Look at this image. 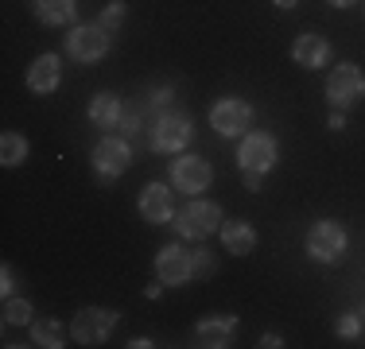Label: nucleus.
Returning a JSON list of instances; mask_svg holds the SVG:
<instances>
[{
	"mask_svg": "<svg viewBox=\"0 0 365 349\" xmlns=\"http://www.w3.org/2000/svg\"><path fill=\"white\" fill-rule=\"evenodd\" d=\"M276 160H280V147H276V140L268 132H245L237 147V167L245 174V187L249 190H260V182H264V174L276 167Z\"/></svg>",
	"mask_w": 365,
	"mask_h": 349,
	"instance_id": "f257e3e1",
	"label": "nucleus"
},
{
	"mask_svg": "<svg viewBox=\"0 0 365 349\" xmlns=\"http://www.w3.org/2000/svg\"><path fill=\"white\" fill-rule=\"evenodd\" d=\"M350 249V237L338 222H315L307 229V256L315 264H338Z\"/></svg>",
	"mask_w": 365,
	"mask_h": 349,
	"instance_id": "f03ea898",
	"label": "nucleus"
},
{
	"mask_svg": "<svg viewBox=\"0 0 365 349\" xmlns=\"http://www.w3.org/2000/svg\"><path fill=\"white\" fill-rule=\"evenodd\" d=\"M365 98V74L354 63H342V66H334L330 70V78H327V101H330V109H354Z\"/></svg>",
	"mask_w": 365,
	"mask_h": 349,
	"instance_id": "7ed1b4c3",
	"label": "nucleus"
},
{
	"mask_svg": "<svg viewBox=\"0 0 365 349\" xmlns=\"http://www.w3.org/2000/svg\"><path fill=\"white\" fill-rule=\"evenodd\" d=\"M175 229H179V237L182 241H202V237H210L214 229H222V206L218 202H190V206H182L179 209V217H175Z\"/></svg>",
	"mask_w": 365,
	"mask_h": 349,
	"instance_id": "20e7f679",
	"label": "nucleus"
},
{
	"mask_svg": "<svg viewBox=\"0 0 365 349\" xmlns=\"http://www.w3.org/2000/svg\"><path fill=\"white\" fill-rule=\"evenodd\" d=\"M66 51H71L74 63L93 66L109 55V31L101 24H78V28L66 35Z\"/></svg>",
	"mask_w": 365,
	"mask_h": 349,
	"instance_id": "39448f33",
	"label": "nucleus"
},
{
	"mask_svg": "<svg viewBox=\"0 0 365 349\" xmlns=\"http://www.w3.org/2000/svg\"><path fill=\"white\" fill-rule=\"evenodd\" d=\"M117 322H120V314L117 311H106V307H86V311H78L74 314V322H71V338L74 342H82V345H101L106 338L117 330Z\"/></svg>",
	"mask_w": 365,
	"mask_h": 349,
	"instance_id": "423d86ee",
	"label": "nucleus"
},
{
	"mask_svg": "<svg viewBox=\"0 0 365 349\" xmlns=\"http://www.w3.org/2000/svg\"><path fill=\"white\" fill-rule=\"evenodd\" d=\"M190 140H195V125H190V117L187 113H163L160 120H155L152 125V147L155 152H182V147L190 144Z\"/></svg>",
	"mask_w": 365,
	"mask_h": 349,
	"instance_id": "0eeeda50",
	"label": "nucleus"
},
{
	"mask_svg": "<svg viewBox=\"0 0 365 349\" xmlns=\"http://www.w3.org/2000/svg\"><path fill=\"white\" fill-rule=\"evenodd\" d=\"M210 125H214V132L225 136V140L245 136V132H249V125H253V105L241 101V98H222V101H214V109H210Z\"/></svg>",
	"mask_w": 365,
	"mask_h": 349,
	"instance_id": "6e6552de",
	"label": "nucleus"
},
{
	"mask_svg": "<svg viewBox=\"0 0 365 349\" xmlns=\"http://www.w3.org/2000/svg\"><path fill=\"white\" fill-rule=\"evenodd\" d=\"M133 167V147H128L125 136H106L93 144V171L101 179H117Z\"/></svg>",
	"mask_w": 365,
	"mask_h": 349,
	"instance_id": "1a4fd4ad",
	"label": "nucleus"
},
{
	"mask_svg": "<svg viewBox=\"0 0 365 349\" xmlns=\"http://www.w3.org/2000/svg\"><path fill=\"white\" fill-rule=\"evenodd\" d=\"M214 179V167L202 160V155H179L171 163V187H179L182 194H202Z\"/></svg>",
	"mask_w": 365,
	"mask_h": 349,
	"instance_id": "9d476101",
	"label": "nucleus"
},
{
	"mask_svg": "<svg viewBox=\"0 0 365 349\" xmlns=\"http://www.w3.org/2000/svg\"><path fill=\"white\" fill-rule=\"evenodd\" d=\"M155 279H160L163 287H179V283H187V279H195V268H190V252L179 249V244H168V249H160V256H155Z\"/></svg>",
	"mask_w": 365,
	"mask_h": 349,
	"instance_id": "9b49d317",
	"label": "nucleus"
},
{
	"mask_svg": "<svg viewBox=\"0 0 365 349\" xmlns=\"http://www.w3.org/2000/svg\"><path fill=\"white\" fill-rule=\"evenodd\" d=\"M140 217L152 225H168L175 222V206H171V190L160 187V182H148V187L140 190Z\"/></svg>",
	"mask_w": 365,
	"mask_h": 349,
	"instance_id": "f8f14e48",
	"label": "nucleus"
},
{
	"mask_svg": "<svg viewBox=\"0 0 365 349\" xmlns=\"http://www.w3.org/2000/svg\"><path fill=\"white\" fill-rule=\"evenodd\" d=\"M58 82H63V58L47 51V55H39L28 70V90L31 93H55Z\"/></svg>",
	"mask_w": 365,
	"mask_h": 349,
	"instance_id": "ddd939ff",
	"label": "nucleus"
},
{
	"mask_svg": "<svg viewBox=\"0 0 365 349\" xmlns=\"http://www.w3.org/2000/svg\"><path fill=\"white\" fill-rule=\"evenodd\" d=\"M292 58L303 70H323L330 63V43L323 35H299V39L292 43Z\"/></svg>",
	"mask_w": 365,
	"mask_h": 349,
	"instance_id": "4468645a",
	"label": "nucleus"
},
{
	"mask_svg": "<svg viewBox=\"0 0 365 349\" xmlns=\"http://www.w3.org/2000/svg\"><path fill=\"white\" fill-rule=\"evenodd\" d=\"M237 326L241 322L233 318V314H225V318H202L195 326V334H198V345H210V349H225L233 342V334H237Z\"/></svg>",
	"mask_w": 365,
	"mask_h": 349,
	"instance_id": "2eb2a0df",
	"label": "nucleus"
},
{
	"mask_svg": "<svg viewBox=\"0 0 365 349\" xmlns=\"http://www.w3.org/2000/svg\"><path fill=\"white\" fill-rule=\"evenodd\" d=\"M222 244L233 256H249L257 249V229L245 222H222Z\"/></svg>",
	"mask_w": 365,
	"mask_h": 349,
	"instance_id": "dca6fc26",
	"label": "nucleus"
},
{
	"mask_svg": "<svg viewBox=\"0 0 365 349\" xmlns=\"http://www.w3.org/2000/svg\"><path fill=\"white\" fill-rule=\"evenodd\" d=\"M120 117H125V105H120L117 93H98V98L90 101V125H98V128H117L120 125Z\"/></svg>",
	"mask_w": 365,
	"mask_h": 349,
	"instance_id": "f3484780",
	"label": "nucleus"
},
{
	"mask_svg": "<svg viewBox=\"0 0 365 349\" xmlns=\"http://www.w3.org/2000/svg\"><path fill=\"white\" fill-rule=\"evenodd\" d=\"M31 8H36L39 24H47V28H63V24H74V12H78L74 0H31Z\"/></svg>",
	"mask_w": 365,
	"mask_h": 349,
	"instance_id": "a211bd4d",
	"label": "nucleus"
},
{
	"mask_svg": "<svg viewBox=\"0 0 365 349\" xmlns=\"http://www.w3.org/2000/svg\"><path fill=\"white\" fill-rule=\"evenodd\" d=\"M31 342L43 345V349L66 345V342H63V322H58V318H39V322H31Z\"/></svg>",
	"mask_w": 365,
	"mask_h": 349,
	"instance_id": "6ab92c4d",
	"label": "nucleus"
},
{
	"mask_svg": "<svg viewBox=\"0 0 365 349\" xmlns=\"http://www.w3.org/2000/svg\"><path fill=\"white\" fill-rule=\"evenodd\" d=\"M24 160H28V140H24L20 132L0 136V163H4V167H20Z\"/></svg>",
	"mask_w": 365,
	"mask_h": 349,
	"instance_id": "aec40b11",
	"label": "nucleus"
},
{
	"mask_svg": "<svg viewBox=\"0 0 365 349\" xmlns=\"http://www.w3.org/2000/svg\"><path fill=\"white\" fill-rule=\"evenodd\" d=\"M31 303L20 299V295H12V299H4V326H28L31 322Z\"/></svg>",
	"mask_w": 365,
	"mask_h": 349,
	"instance_id": "412c9836",
	"label": "nucleus"
},
{
	"mask_svg": "<svg viewBox=\"0 0 365 349\" xmlns=\"http://www.w3.org/2000/svg\"><path fill=\"white\" fill-rule=\"evenodd\" d=\"M125 16H128V8H125V0H113L109 8H101V16H98V24L106 28L109 35L113 31H120V24H125Z\"/></svg>",
	"mask_w": 365,
	"mask_h": 349,
	"instance_id": "4be33fe9",
	"label": "nucleus"
},
{
	"mask_svg": "<svg viewBox=\"0 0 365 349\" xmlns=\"http://www.w3.org/2000/svg\"><path fill=\"white\" fill-rule=\"evenodd\" d=\"M190 268H195V279H206V276L218 272V260H214L206 249H198V252H190Z\"/></svg>",
	"mask_w": 365,
	"mask_h": 349,
	"instance_id": "5701e85b",
	"label": "nucleus"
},
{
	"mask_svg": "<svg viewBox=\"0 0 365 349\" xmlns=\"http://www.w3.org/2000/svg\"><path fill=\"white\" fill-rule=\"evenodd\" d=\"M334 330H338V338H358L365 330V322H361V314H342Z\"/></svg>",
	"mask_w": 365,
	"mask_h": 349,
	"instance_id": "b1692460",
	"label": "nucleus"
},
{
	"mask_svg": "<svg viewBox=\"0 0 365 349\" xmlns=\"http://www.w3.org/2000/svg\"><path fill=\"white\" fill-rule=\"evenodd\" d=\"M0 291H4V299H12V291H16V276H12V264H4V268H0Z\"/></svg>",
	"mask_w": 365,
	"mask_h": 349,
	"instance_id": "393cba45",
	"label": "nucleus"
},
{
	"mask_svg": "<svg viewBox=\"0 0 365 349\" xmlns=\"http://www.w3.org/2000/svg\"><path fill=\"white\" fill-rule=\"evenodd\" d=\"M327 125H330V132H342V128H346V117H342V109H330V120H327Z\"/></svg>",
	"mask_w": 365,
	"mask_h": 349,
	"instance_id": "a878e982",
	"label": "nucleus"
},
{
	"mask_svg": "<svg viewBox=\"0 0 365 349\" xmlns=\"http://www.w3.org/2000/svg\"><path fill=\"white\" fill-rule=\"evenodd\" d=\"M257 345H260V349H280L284 342H280V334H264V338H260Z\"/></svg>",
	"mask_w": 365,
	"mask_h": 349,
	"instance_id": "bb28decb",
	"label": "nucleus"
},
{
	"mask_svg": "<svg viewBox=\"0 0 365 349\" xmlns=\"http://www.w3.org/2000/svg\"><path fill=\"white\" fill-rule=\"evenodd\" d=\"M128 345H133V349H152L155 342H148V338H133V342H128Z\"/></svg>",
	"mask_w": 365,
	"mask_h": 349,
	"instance_id": "cd10ccee",
	"label": "nucleus"
},
{
	"mask_svg": "<svg viewBox=\"0 0 365 349\" xmlns=\"http://www.w3.org/2000/svg\"><path fill=\"white\" fill-rule=\"evenodd\" d=\"M272 4H276V8H284V12H288V8H295V4H299V0H272Z\"/></svg>",
	"mask_w": 365,
	"mask_h": 349,
	"instance_id": "c85d7f7f",
	"label": "nucleus"
},
{
	"mask_svg": "<svg viewBox=\"0 0 365 349\" xmlns=\"http://www.w3.org/2000/svg\"><path fill=\"white\" fill-rule=\"evenodd\" d=\"M327 4H334V8H350V4H358V0H327Z\"/></svg>",
	"mask_w": 365,
	"mask_h": 349,
	"instance_id": "c756f323",
	"label": "nucleus"
},
{
	"mask_svg": "<svg viewBox=\"0 0 365 349\" xmlns=\"http://www.w3.org/2000/svg\"><path fill=\"white\" fill-rule=\"evenodd\" d=\"M361 322H365V311H361Z\"/></svg>",
	"mask_w": 365,
	"mask_h": 349,
	"instance_id": "7c9ffc66",
	"label": "nucleus"
}]
</instances>
